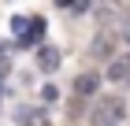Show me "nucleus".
I'll use <instances>...</instances> for the list:
<instances>
[{
  "instance_id": "nucleus-1",
  "label": "nucleus",
  "mask_w": 130,
  "mask_h": 126,
  "mask_svg": "<svg viewBox=\"0 0 130 126\" xmlns=\"http://www.w3.org/2000/svg\"><path fill=\"white\" fill-rule=\"evenodd\" d=\"M126 122V100L123 97H100L93 104L89 126H123Z\"/></svg>"
},
{
  "instance_id": "nucleus-2",
  "label": "nucleus",
  "mask_w": 130,
  "mask_h": 126,
  "mask_svg": "<svg viewBox=\"0 0 130 126\" xmlns=\"http://www.w3.org/2000/svg\"><path fill=\"white\" fill-rule=\"evenodd\" d=\"M115 45H119V37H115L108 26H100L97 37H93V45H89V52H93L97 59H111V56H115Z\"/></svg>"
},
{
  "instance_id": "nucleus-3",
  "label": "nucleus",
  "mask_w": 130,
  "mask_h": 126,
  "mask_svg": "<svg viewBox=\"0 0 130 126\" xmlns=\"http://www.w3.org/2000/svg\"><path fill=\"white\" fill-rule=\"evenodd\" d=\"M108 82H115V85H126L130 82V52H115V56L108 59Z\"/></svg>"
},
{
  "instance_id": "nucleus-4",
  "label": "nucleus",
  "mask_w": 130,
  "mask_h": 126,
  "mask_svg": "<svg viewBox=\"0 0 130 126\" xmlns=\"http://www.w3.org/2000/svg\"><path fill=\"white\" fill-rule=\"evenodd\" d=\"M126 15V8H123L119 0H97V19H100V26H108L111 33H115V22Z\"/></svg>"
},
{
  "instance_id": "nucleus-5",
  "label": "nucleus",
  "mask_w": 130,
  "mask_h": 126,
  "mask_svg": "<svg viewBox=\"0 0 130 126\" xmlns=\"http://www.w3.org/2000/svg\"><path fill=\"white\" fill-rule=\"evenodd\" d=\"M37 67L41 70H56V67H60V48L41 45V48H37Z\"/></svg>"
},
{
  "instance_id": "nucleus-6",
  "label": "nucleus",
  "mask_w": 130,
  "mask_h": 126,
  "mask_svg": "<svg viewBox=\"0 0 130 126\" xmlns=\"http://www.w3.org/2000/svg\"><path fill=\"white\" fill-rule=\"evenodd\" d=\"M97 85H100V74H82L78 82H74V93H78V97H93V93H97Z\"/></svg>"
},
{
  "instance_id": "nucleus-7",
  "label": "nucleus",
  "mask_w": 130,
  "mask_h": 126,
  "mask_svg": "<svg viewBox=\"0 0 130 126\" xmlns=\"http://www.w3.org/2000/svg\"><path fill=\"white\" fill-rule=\"evenodd\" d=\"M115 37H119L123 45H130V8H126V15L115 22Z\"/></svg>"
},
{
  "instance_id": "nucleus-8",
  "label": "nucleus",
  "mask_w": 130,
  "mask_h": 126,
  "mask_svg": "<svg viewBox=\"0 0 130 126\" xmlns=\"http://www.w3.org/2000/svg\"><path fill=\"white\" fill-rule=\"evenodd\" d=\"M11 26H15V33H26V30H30V22H26V19H22V15H19V19L11 22Z\"/></svg>"
}]
</instances>
